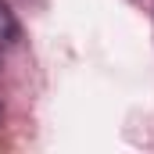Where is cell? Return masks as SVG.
Here are the masks:
<instances>
[{
  "label": "cell",
  "instance_id": "cell-1",
  "mask_svg": "<svg viewBox=\"0 0 154 154\" xmlns=\"http://www.w3.org/2000/svg\"><path fill=\"white\" fill-rule=\"evenodd\" d=\"M14 39H18V18L7 4H0V47H7Z\"/></svg>",
  "mask_w": 154,
  "mask_h": 154
},
{
  "label": "cell",
  "instance_id": "cell-2",
  "mask_svg": "<svg viewBox=\"0 0 154 154\" xmlns=\"http://www.w3.org/2000/svg\"><path fill=\"white\" fill-rule=\"evenodd\" d=\"M0 122H4V104H0Z\"/></svg>",
  "mask_w": 154,
  "mask_h": 154
}]
</instances>
